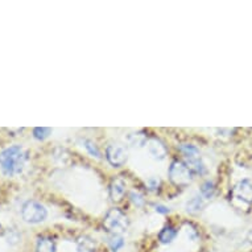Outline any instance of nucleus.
<instances>
[{
	"mask_svg": "<svg viewBox=\"0 0 252 252\" xmlns=\"http://www.w3.org/2000/svg\"><path fill=\"white\" fill-rule=\"evenodd\" d=\"M176 236H177L176 228H173L172 226H165V227L160 231V234H158V240H160V243L162 244H169L173 242Z\"/></svg>",
	"mask_w": 252,
	"mask_h": 252,
	"instance_id": "obj_11",
	"label": "nucleus"
},
{
	"mask_svg": "<svg viewBox=\"0 0 252 252\" xmlns=\"http://www.w3.org/2000/svg\"><path fill=\"white\" fill-rule=\"evenodd\" d=\"M127 140L132 147H143L147 143V135L144 132L129 133L127 136Z\"/></svg>",
	"mask_w": 252,
	"mask_h": 252,
	"instance_id": "obj_14",
	"label": "nucleus"
},
{
	"mask_svg": "<svg viewBox=\"0 0 252 252\" xmlns=\"http://www.w3.org/2000/svg\"><path fill=\"white\" fill-rule=\"evenodd\" d=\"M185 164L186 166L191 170V173L203 174L205 172H206V168H205V165H203L202 160H201V157L199 156L185 158Z\"/></svg>",
	"mask_w": 252,
	"mask_h": 252,
	"instance_id": "obj_9",
	"label": "nucleus"
},
{
	"mask_svg": "<svg viewBox=\"0 0 252 252\" xmlns=\"http://www.w3.org/2000/svg\"><path fill=\"white\" fill-rule=\"evenodd\" d=\"M108 246H110V248H111L112 251L116 252L124 246L123 238L120 235H111L108 238Z\"/></svg>",
	"mask_w": 252,
	"mask_h": 252,
	"instance_id": "obj_17",
	"label": "nucleus"
},
{
	"mask_svg": "<svg viewBox=\"0 0 252 252\" xmlns=\"http://www.w3.org/2000/svg\"><path fill=\"white\" fill-rule=\"evenodd\" d=\"M169 180L176 186H188L193 181V173L185 162L173 161L169 166Z\"/></svg>",
	"mask_w": 252,
	"mask_h": 252,
	"instance_id": "obj_3",
	"label": "nucleus"
},
{
	"mask_svg": "<svg viewBox=\"0 0 252 252\" xmlns=\"http://www.w3.org/2000/svg\"><path fill=\"white\" fill-rule=\"evenodd\" d=\"M126 194V181L123 178H114L110 184V198L112 202H120Z\"/></svg>",
	"mask_w": 252,
	"mask_h": 252,
	"instance_id": "obj_8",
	"label": "nucleus"
},
{
	"mask_svg": "<svg viewBox=\"0 0 252 252\" xmlns=\"http://www.w3.org/2000/svg\"><path fill=\"white\" fill-rule=\"evenodd\" d=\"M3 234H4V230H3L1 224H0V235H3Z\"/></svg>",
	"mask_w": 252,
	"mask_h": 252,
	"instance_id": "obj_23",
	"label": "nucleus"
},
{
	"mask_svg": "<svg viewBox=\"0 0 252 252\" xmlns=\"http://www.w3.org/2000/svg\"><path fill=\"white\" fill-rule=\"evenodd\" d=\"M52 129L48 128V127H36L33 129V136L37 139V140H45L46 137L49 136Z\"/></svg>",
	"mask_w": 252,
	"mask_h": 252,
	"instance_id": "obj_18",
	"label": "nucleus"
},
{
	"mask_svg": "<svg viewBox=\"0 0 252 252\" xmlns=\"http://www.w3.org/2000/svg\"><path fill=\"white\" fill-rule=\"evenodd\" d=\"M83 144H85V148L87 149V152L90 153L91 156L96 157V158H100V152L99 149L96 148V145L93 143L91 140H83Z\"/></svg>",
	"mask_w": 252,
	"mask_h": 252,
	"instance_id": "obj_19",
	"label": "nucleus"
},
{
	"mask_svg": "<svg viewBox=\"0 0 252 252\" xmlns=\"http://www.w3.org/2000/svg\"><path fill=\"white\" fill-rule=\"evenodd\" d=\"M28 161V152L20 145L5 148L0 153V166L5 176H15L21 173Z\"/></svg>",
	"mask_w": 252,
	"mask_h": 252,
	"instance_id": "obj_1",
	"label": "nucleus"
},
{
	"mask_svg": "<svg viewBox=\"0 0 252 252\" xmlns=\"http://www.w3.org/2000/svg\"><path fill=\"white\" fill-rule=\"evenodd\" d=\"M203 201L201 197H193L190 201L186 202V211L190 213V214H197L203 209Z\"/></svg>",
	"mask_w": 252,
	"mask_h": 252,
	"instance_id": "obj_13",
	"label": "nucleus"
},
{
	"mask_svg": "<svg viewBox=\"0 0 252 252\" xmlns=\"http://www.w3.org/2000/svg\"><path fill=\"white\" fill-rule=\"evenodd\" d=\"M201 194L205 197V198L207 199H210L213 198V195H214L215 193V188H214V184L211 181H206V182H203L202 185H201Z\"/></svg>",
	"mask_w": 252,
	"mask_h": 252,
	"instance_id": "obj_16",
	"label": "nucleus"
},
{
	"mask_svg": "<svg viewBox=\"0 0 252 252\" xmlns=\"http://www.w3.org/2000/svg\"><path fill=\"white\" fill-rule=\"evenodd\" d=\"M129 197H131V201H132L136 206H143V205H144V198H143V195L139 194V193L132 191V193L129 194Z\"/></svg>",
	"mask_w": 252,
	"mask_h": 252,
	"instance_id": "obj_21",
	"label": "nucleus"
},
{
	"mask_svg": "<svg viewBox=\"0 0 252 252\" xmlns=\"http://www.w3.org/2000/svg\"><path fill=\"white\" fill-rule=\"evenodd\" d=\"M36 252H56V244H54L53 239L48 238V236L38 238L37 244H36Z\"/></svg>",
	"mask_w": 252,
	"mask_h": 252,
	"instance_id": "obj_10",
	"label": "nucleus"
},
{
	"mask_svg": "<svg viewBox=\"0 0 252 252\" xmlns=\"http://www.w3.org/2000/svg\"><path fill=\"white\" fill-rule=\"evenodd\" d=\"M147 147H148L149 153L152 155L156 160H164L168 155V149H166L165 144L161 140H158L156 137H151L147 141Z\"/></svg>",
	"mask_w": 252,
	"mask_h": 252,
	"instance_id": "obj_7",
	"label": "nucleus"
},
{
	"mask_svg": "<svg viewBox=\"0 0 252 252\" xmlns=\"http://www.w3.org/2000/svg\"><path fill=\"white\" fill-rule=\"evenodd\" d=\"M180 152L182 153V156L185 157V158L199 156L198 148H197V147H194V145H190V144L181 145V147H180Z\"/></svg>",
	"mask_w": 252,
	"mask_h": 252,
	"instance_id": "obj_15",
	"label": "nucleus"
},
{
	"mask_svg": "<svg viewBox=\"0 0 252 252\" xmlns=\"http://www.w3.org/2000/svg\"><path fill=\"white\" fill-rule=\"evenodd\" d=\"M129 226V220L127 215L119 209H111L108 211L103 220V227L106 231L111 232L112 235H119L124 232Z\"/></svg>",
	"mask_w": 252,
	"mask_h": 252,
	"instance_id": "obj_2",
	"label": "nucleus"
},
{
	"mask_svg": "<svg viewBox=\"0 0 252 252\" xmlns=\"http://www.w3.org/2000/svg\"><path fill=\"white\" fill-rule=\"evenodd\" d=\"M160 178H157V177H151L148 180V181H147V185H148V189L149 190H152V191H155V190H157V189H158V186H160Z\"/></svg>",
	"mask_w": 252,
	"mask_h": 252,
	"instance_id": "obj_20",
	"label": "nucleus"
},
{
	"mask_svg": "<svg viewBox=\"0 0 252 252\" xmlns=\"http://www.w3.org/2000/svg\"><path fill=\"white\" fill-rule=\"evenodd\" d=\"M106 157H107V161L111 164L112 166H123L127 162L128 158V152L127 148L120 144H111L108 145L106 149Z\"/></svg>",
	"mask_w": 252,
	"mask_h": 252,
	"instance_id": "obj_5",
	"label": "nucleus"
},
{
	"mask_svg": "<svg viewBox=\"0 0 252 252\" xmlns=\"http://www.w3.org/2000/svg\"><path fill=\"white\" fill-rule=\"evenodd\" d=\"M156 211L157 213H161V214H166V213H169V209L165 206H162V205H157Z\"/></svg>",
	"mask_w": 252,
	"mask_h": 252,
	"instance_id": "obj_22",
	"label": "nucleus"
},
{
	"mask_svg": "<svg viewBox=\"0 0 252 252\" xmlns=\"http://www.w3.org/2000/svg\"><path fill=\"white\" fill-rule=\"evenodd\" d=\"M232 194L235 198L242 201L243 203L251 205L252 203V182L250 180H243L236 184L232 190Z\"/></svg>",
	"mask_w": 252,
	"mask_h": 252,
	"instance_id": "obj_6",
	"label": "nucleus"
},
{
	"mask_svg": "<svg viewBox=\"0 0 252 252\" xmlns=\"http://www.w3.org/2000/svg\"><path fill=\"white\" fill-rule=\"evenodd\" d=\"M46 215H48V211L45 207L36 201L25 202L21 209V217L28 223H40L46 218Z\"/></svg>",
	"mask_w": 252,
	"mask_h": 252,
	"instance_id": "obj_4",
	"label": "nucleus"
},
{
	"mask_svg": "<svg viewBox=\"0 0 252 252\" xmlns=\"http://www.w3.org/2000/svg\"><path fill=\"white\" fill-rule=\"evenodd\" d=\"M77 246L81 252H95V243L89 236H81L77 240Z\"/></svg>",
	"mask_w": 252,
	"mask_h": 252,
	"instance_id": "obj_12",
	"label": "nucleus"
}]
</instances>
